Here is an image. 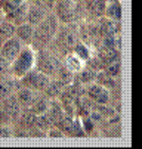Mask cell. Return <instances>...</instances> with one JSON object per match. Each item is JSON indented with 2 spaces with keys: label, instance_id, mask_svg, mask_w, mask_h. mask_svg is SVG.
I'll return each instance as SVG.
<instances>
[{
  "label": "cell",
  "instance_id": "1",
  "mask_svg": "<svg viewBox=\"0 0 142 149\" xmlns=\"http://www.w3.org/2000/svg\"><path fill=\"white\" fill-rule=\"evenodd\" d=\"M34 28V36L33 40L38 46H46L49 41L55 37L58 28H59V21L55 13H48Z\"/></svg>",
  "mask_w": 142,
  "mask_h": 149
},
{
  "label": "cell",
  "instance_id": "2",
  "mask_svg": "<svg viewBox=\"0 0 142 149\" xmlns=\"http://www.w3.org/2000/svg\"><path fill=\"white\" fill-rule=\"evenodd\" d=\"M36 65V53L31 47H22L10 63V74L13 78H21Z\"/></svg>",
  "mask_w": 142,
  "mask_h": 149
},
{
  "label": "cell",
  "instance_id": "3",
  "mask_svg": "<svg viewBox=\"0 0 142 149\" xmlns=\"http://www.w3.org/2000/svg\"><path fill=\"white\" fill-rule=\"evenodd\" d=\"M56 18L62 24H71L77 18V5L74 0H56L55 2Z\"/></svg>",
  "mask_w": 142,
  "mask_h": 149
},
{
  "label": "cell",
  "instance_id": "4",
  "mask_svg": "<svg viewBox=\"0 0 142 149\" xmlns=\"http://www.w3.org/2000/svg\"><path fill=\"white\" fill-rule=\"evenodd\" d=\"M22 83V86L27 87V89H31L33 92H42L46 89V86L49 84L50 78L49 75L40 72V71H28L24 77L19 78Z\"/></svg>",
  "mask_w": 142,
  "mask_h": 149
},
{
  "label": "cell",
  "instance_id": "5",
  "mask_svg": "<svg viewBox=\"0 0 142 149\" xmlns=\"http://www.w3.org/2000/svg\"><path fill=\"white\" fill-rule=\"evenodd\" d=\"M56 43L61 49H64V50H71L76 43H77V33L71 28V27H61L58 28L56 31Z\"/></svg>",
  "mask_w": 142,
  "mask_h": 149
},
{
  "label": "cell",
  "instance_id": "6",
  "mask_svg": "<svg viewBox=\"0 0 142 149\" xmlns=\"http://www.w3.org/2000/svg\"><path fill=\"white\" fill-rule=\"evenodd\" d=\"M37 63H38V65H37L38 70H37V71L43 72V74H46V75H53V74H56L58 70H59V67H61L59 59H56V58L52 56V55H46V53L40 55Z\"/></svg>",
  "mask_w": 142,
  "mask_h": 149
},
{
  "label": "cell",
  "instance_id": "7",
  "mask_svg": "<svg viewBox=\"0 0 142 149\" xmlns=\"http://www.w3.org/2000/svg\"><path fill=\"white\" fill-rule=\"evenodd\" d=\"M22 49V45L15 36H12L10 38H8L5 43L0 47V53H2L6 59H9L10 62L16 58V55L19 53V50Z\"/></svg>",
  "mask_w": 142,
  "mask_h": 149
},
{
  "label": "cell",
  "instance_id": "8",
  "mask_svg": "<svg viewBox=\"0 0 142 149\" xmlns=\"http://www.w3.org/2000/svg\"><path fill=\"white\" fill-rule=\"evenodd\" d=\"M27 10H28V2H25L21 6L15 8L13 10L5 13V21L13 24L15 27L16 25H21V24L27 22Z\"/></svg>",
  "mask_w": 142,
  "mask_h": 149
},
{
  "label": "cell",
  "instance_id": "9",
  "mask_svg": "<svg viewBox=\"0 0 142 149\" xmlns=\"http://www.w3.org/2000/svg\"><path fill=\"white\" fill-rule=\"evenodd\" d=\"M49 13V10L43 6H40L38 3H28V10H27V22L31 24L33 27H36L40 21H42L46 15Z\"/></svg>",
  "mask_w": 142,
  "mask_h": 149
},
{
  "label": "cell",
  "instance_id": "10",
  "mask_svg": "<svg viewBox=\"0 0 142 149\" xmlns=\"http://www.w3.org/2000/svg\"><path fill=\"white\" fill-rule=\"evenodd\" d=\"M87 96L99 105H105L110 100L108 90L104 86H101V84H92V86L87 89Z\"/></svg>",
  "mask_w": 142,
  "mask_h": 149
},
{
  "label": "cell",
  "instance_id": "11",
  "mask_svg": "<svg viewBox=\"0 0 142 149\" xmlns=\"http://www.w3.org/2000/svg\"><path fill=\"white\" fill-rule=\"evenodd\" d=\"M3 111H6L13 120L18 118V115L21 114V105H19L18 99L15 95H9L3 100Z\"/></svg>",
  "mask_w": 142,
  "mask_h": 149
},
{
  "label": "cell",
  "instance_id": "12",
  "mask_svg": "<svg viewBox=\"0 0 142 149\" xmlns=\"http://www.w3.org/2000/svg\"><path fill=\"white\" fill-rule=\"evenodd\" d=\"M15 36L19 41H25V43H31L33 36H34V27L28 22H24L21 25H16L15 28Z\"/></svg>",
  "mask_w": 142,
  "mask_h": 149
},
{
  "label": "cell",
  "instance_id": "13",
  "mask_svg": "<svg viewBox=\"0 0 142 149\" xmlns=\"http://www.w3.org/2000/svg\"><path fill=\"white\" fill-rule=\"evenodd\" d=\"M62 65L73 74L80 72V70L83 68V61L78 56H76L74 53H65L64 59H62Z\"/></svg>",
  "mask_w": 142,
  "mask_h": 149
},
{
  "label": "cell",
  "instance_id": "14",
  "mask_svg": "<svg viewBox=\"0 0 142 149\" xmlns=\"http://www.w3.org/2000/svg\"><path fill=\"white\" fill-rule=\"evenodd\" d=\"M36 114H33L28 108H25V111H21V114L18 115V123L19 125L22 127V129L25 130H31L33 127H34V123H36Z\"/></svg>",
  "mask_w": 142,
  "mask_h": 149
},
{
  "label": "cell",
  "instance_id": "15",
  "mask_svg": "<svg viewBox=\"0 0 142 149\" xmlns=\"http://www.w3.org/2000/svg\"><path fill=\"white\" fill-rule=\"evenodd\" d=\"M16 86V81L13 78H0V99H5L9 95L13 93V89Z\"/></svg>",
  "mask_w": 142,
  "mask_h": 149
},
{
  "label": "cell",
  "instance_id": "16",
  "mask_svg": "<svg viewBox=\"0 0 142 149\" xmlns=\"http://www.w3.org/2000/svg\"><path fill=\"white\" fill-rule=\"evenodd\" d=\"M16 99H18V102H19V105H21V106H24V108H30V105L33 103V100L36 99V96H34V93H33L31 89L24 87V89H21V90L18 92Z\"/></svg>",
  "mask_w": 142,
  "mask_h": 149
},
{
  "label": "cell",
  "instance_id": "17",
  "mask_svg": "<svg viewBox=\"0 0 142 149\" xmlns=\"http://www.w3.org/2000/svg\"><path fill=\"white\" fill-rule=\"evenodd\" d=\"M98 59L101 61V63L107 65V63H110V62L118 59V53H117V50L113 49L111 46H105V47H102V49L99 50V58H98Z\"/></svg>",
  "mask_w": 142,
  "mask_h": 149
},
{
  "label": "cell",
  "instance_id": "18",
  "mask_svg": "<svg viewBox=\"0 0 142 149\" xmlns=\"http://www.w3.org/2000/svg\"><path fill=\"white\" fill-rule=\"evenodd\" d=\"M15 25L8 22V21H2L0 22V47L8 38H10L12 36H15Z\"/></svg>",
  "mask_w": 142,
  "mask_h": 149
},
{
  "label": "cell",
  "instance_id": "19",
  "mask_svg": "<svg viewBox=\"0 0 142 149\" xmlns=\"http://www.w3.org/2000/svg\"><path fill=\"white\" fill-rule=\"evenodd\" d=\"M48 108H49V103H48V100H46L45 97H36V99L33 100V103L30 105L28 109H30L33 114L40 115V114L48 112Z\"/></svg>",
  "mask_w": 142,
  "mask_h": 149
},
{
  "label": "cell",
  "instance_id": "20",
  "mask_svg": "<svg viewBox=\"0 0 142 149\" xmlns=\"http://www.w3.org/2000/svg\"><path fill=\"white\" fill-rule=\"evenodd\" d=\"M56 125H58V129L62 133H65V134H74L76 127H77L74 120L70 118V117H62V120H61Z\"/></svg>",
  "mask_w": 142,
  "mask_h": 149
},
{
  "label": "cell",
  "instance_id": "21",
  "mask_svg": "<svg viewBox=\"0 0 142 149\" xmlns=\"http://www.w3.org/2000/svg\"><path fill=\"white\" fill-rule=\"evenodd\" d=\"M62 87H64V84L61 83V81H49V84L46 86L45 92L48 96L50 97H56V96H61V93H62Z\"/></svg>",
  "mask_w": 142,
  "mask_h": 149
},
{
  "label": "cell",
  "instance_id": "22",
  "mask_svg": "<svg viewBox=\"0 0 142 149\" xmlns=\"http://www.w3.org/2000/svg\"><path fill=\"white\" fill-rule=\"evenodd\" d=\"M48 111L49 112H46V114H48V117L50 120V124H58L64 117L62 109H61V106H58V105H53L52 108H48Z\"/></svg>",
  "mask_w": 142,
  "mask_h": 149
},
{
  "label": "cell",
  "instance_id": "23",
  "mask_svg": "<svg viewBox=\"0 0 142 149\" xmlns=\"http://www.w3.org/2000/svg\"><path fill=\"white\" fill-rule=\"evenodd\" d=\"M27 0H0V9H2L5 13L13 10L15 8L21 6L22 3H25Z\"/></svg>",
  "mask_w": 142,
  "mask_h": 149
},
{
  "label": "cell",
  "instance_id": "24",
  "mask_svg": "<svg viewBox=\"0 0 142 149\" xmlns=\"http://www.w3.org/2000/svg\"><path fill=\"white\" fill-rule=\"evenodd\" d=\"M74 55L78 56L82 61H87L90 58V50L85 43H76L74 46Z\"/></svg>",
  "mask_w": 142,
  "mask_h": 149
},
{
  "label": "cell",
  "instance_id": "25",
  "mask_svg": "<svg viewBox=\"0 0 142 149\" xmlns=\"http://www.w3.org/2000/svg\"><path fill=\"white\" fill-rule=\"evenodd\" d=\"M58 81H61L62 84H70L73 81V72H70L64 65H61L58 70Z\"/></svg>",
  "mask_w": 142,
  "mask_h": 149
},
{
  "label": "cell",
  "instance_id": "26",
  "mask_svg": "<svg viewBox=\"0 0 142 149\" xmlns=\"http://www.w3.org/2000/svg\"><path fill=\"white\" fill-rule=\"evenodd\" d=\"M95 80H98V84H101V86L104 87H114V81H113V77H110L107 72H98Z\"/></svg>",
  "mask_w": 142,
  "mask_h": 149
},
{
  "label": "cell",
  "instance_id": "27",
  "mask_svg": "<svg viewBox=\"0 0 142 149\" xmlns=\"http://www.w3.org/2000/svg\"><path fill=\"white\" fill-rule=\"evenodd\" d=\"M105 72H107L110 77H115V75H118V72H120V61L115 59V61L107 63V65H105Z\"/></svg>",
  "mask_w": 142,
  "mask_h": 149
},
{
  "label": "cell",
  "instance_id": "28",
  "mask_svg": "<svg viewBox=\"0 0 142 149\" xmlns=\"http://www.w3.org/2000/svg\"><path fill=\"white\" fill-rule=\"evenodd\" d=\"M80 72H82V75H80V78H82V81L83 83H92L93 80H95V77H96V72L89 67V68H82L80 70Z\"/></svg>",
  "mask_w": 142,
  "mask_h": 149
},
{
  "label": "cell",
  "instance_id": "29",
  "mask_svg": "<svg viewBox=\"0 0 142 149\" xmlns=\"http://www.w3.org/2000/svg\"><path fill=\"white\" fill-rule=\"evenodd\" d=\"M10 63L12 62L9 59H6L2 53H0V77H3V75L10 72Z\"/></svg>",
  "mask_w": 142,
  "mask_h": 149
},
{
  "label": "cell",
  "instance_id": "30",
  "mask_svg": "<svg viewBox=\"0 0 142 149\" xmlns=\"http://www.w3.org/2000/svg\"><path fill=\"white\" fill-rule=\"evenodd\" d=\"M15 120L6 112V111H0V124L2 125H8V124H10V123H13Z\"/></svg>",
  "mask_w": 142,
  "mask_h": 149
},
{
  "label": "cell",
  "instance_id": "31",
  "mask_svg": "<svg viewBox=\"0 0 142 149\" xmlns=\"http://www.w3.org/2000/svg\"><path fill=\"white\" fill-rule=\"evenodd\" d=\"M55 2H56V0H36V3H38L40 6H43V8H46L49 12L53 9Z\"/></svg>",
  "mask_w": 142,
  "mask_h": 149
},
{
  "label": "cell",
  "instance_id": "32",
  "mask_svg": "<svg viewBox=\"0 0 142 149\" xmlns=\"http://www.w3.org/2000/svg\"><path fill=\"white\" fill-rule=\"evenodd\" d=\"M9 136H12V130L8 129L6 125L0 124V137H9Z\"/></svg>",
  "mask_w": 142,
  "mask_h": 149
},
{
  "label": "cell",
  "instance_id": "33",
  "mask_svg": "<svg viewBox=\"0 0 142 149\" xmlns=\"http://www.w3.org/2000/svg\"><path fill=\"white\" fill-rule=\"evenodd\" d=\"M49 136L59 137V136H62V132H61L59 129H49Z\"/></svg>",
  "mask_w": 142,
  "mask_h": 149
},
{
  "label": "cell",
  "instance_id": "34",
  "mask_svg": "<svg viewBox=\"0 0 142 149\" xmlns=\"http://www.w3.org/2000/svg\"><path fill=\"white\" fill-rule=\"evenodd\" d=\"M2 21H5V12L0 9V22H2Z\"/></svg>",
  "mask_w": 142,
  "mask_h": 149
}]
</instances>
